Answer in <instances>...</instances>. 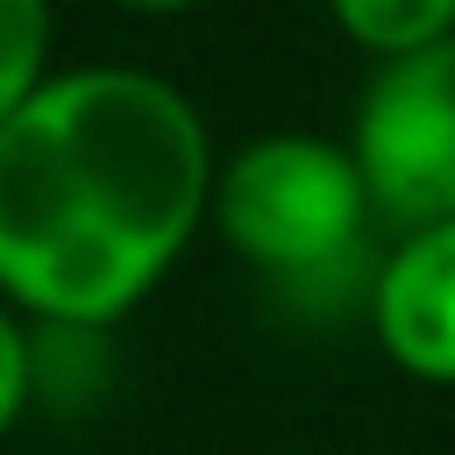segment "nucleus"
Listing matches in <instances>:
<instances>
[{
  "label": "nucleus",
  "instance_id": "f257e3e1",
  "mask_svg": "<svg viewBox=\"0 0 455 455\" xmlns=\"http://www.w3.org/2000/svg\"><path fill=\"white\" fill-rule=\"evenodd\" d=\"M220 142L149 64H57L0 121V299L36 327L114 334L192 256Z\"/></svg>",
  "mask_w": 455,
  "mask_h": 455
},
{
  "label": "nucleus",
  "instance_id": "f03ea898",
  "mask_svg": "<svg viewBox=\"0 0 455 455\" xmlns=\"http://www.w3.org/2000/svg\"><path fill=\"white\" fill-rule=\"evenodd\" d=\"M377 199L341 135L263 128L220 149L206 235L306 313H363L377 270Z\"/></svg>",
  "mask_w": 455,
  "mask_h": 455
},
{
  "label": "nucleus",
  "instance_id": "7ed1b4c3",
  "mask_svg": "<svg viewBox=\"0 0 455 455\" xmlns=\"http://www.w3.org/2000/svg\"><path fill=\"white\" fill-rule=\"evenodd\" d=\"M384 228L455 220V43L370 64L348 135Z\"/></svg>",
  "mask_w": 455,
  "mask_h": 455
},
{
  "label": "nucleus",
  "instance_id": "20e7f679",
  "mask_svg": "<svg viewBox=\"0 0 455 455\" xmlns=\"http://www.w3.org/2000/svg\"><path fill=\"white\" fill-rule=\"evenodd\" d=\"M377 355L427 391H455V220L391 228L363 291Z\"/></svg>",
  "mask_w": 455,
  "mask_h": 455
},
{
  "label": "nucleus",
  "instance_id": "39448f33",
  "mask_svg": "<svg viewBox=\"0 0 455 455\" xmlns=\"http://www.w3.org/2000/svg\"><path fill=\"white\" fill-rule=\"evenodd\" d=\"M327 21L370 64H398L455 43V0H327Z\"/></svg>",
  "mask_w": 455,
  "mask_h": 455
},
{
  "label": "nucleus",
  "instance_id": "423d86ee",
  "mask_svg": "<svg viewBox=\"0 0 455 455\" xmlns=\"http://www.w3.org/2000/svg\"><path fill=\"white\" fill-rule=\"evenodd\" d=\"M57 71V0H0V121Z\"/></svg>",
  "mask_w": 455,
  "mask_h": 455
},
{
  "label": "nucleus",
  "instance_id": "0eeeda50",
  "mask_svg": "<svg viewBox=\"0 0 455 455\" xmlns=\"http://www.w3.org/2000/svg\"><path fill=\"white\" fill-rule=\"evenodd\" d=\"M43 405V334L28 313L0 299V441Z\"/></svg>",
  "mask_w": 455,
  "mask_h": 455
},
{
  "label": "nucleus",
  "instance_id": "6e6552de",
  "mask_svg": "<svg viewBox=\"0 0 455 455\" xmlns=\"http://www.w3.org/2000/svg\"><path fill=\"white\" fill-rule=\"evenodd\" d=\"M114 14H135V21H178V14H199L206 0H107Z\"/></svg>",
  "mask_w": 455,
  "mask_h": 455
}]
</instances>
